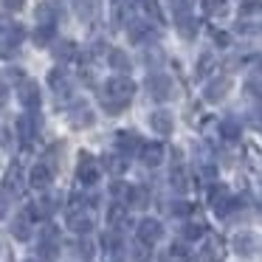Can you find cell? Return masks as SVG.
<instances>
[{
    "mask_svg": "<svg viewBox=\"0 0 262 262\" xmlns=\"http://www.w3.org/2000/svg\"><path fill=\"white\" fill-rule=\"evenodd\" d=\"M133 93H136V82L127 79V76H113V79H107L102 85V91H99V102H102L104 113L119 116L121 110L130 104Z\"/></svg>",
    "mask_w": 262,
    "mask_h": 262,
    "instance_id": "1",
    "label": "cell"
},
{
    "mask_svg": "<svg viewBox=\"0 0 262 262\" xmlns=\"http://www.w3.org/2000/svg\"><path fill=\"white\" fill-rule=\"evenodd\" d=\"M147 93L155 102H169L175 96V82L166 74H152V76H147Z\"/></svg>",
    "mask_w": 262,
    "mask_h": 262,
    "instance_id": "2",
    "label": "cell"
},
{
    "mask_svg": "<svg viewBox=\"0 0 262 262\" xmlns=\"http://www.w3.org/2000/svg\"><path fill=\"white\" fill-rule=\"evenodd\" d=\"M26 40V29L20 23H9V20L0 17V54H6L12 51V48H17L20 42Z\"/></svg>",
    "mask_w": 262,
    "mask_h": 262,
    "instance_id": "3",
    "label": "cell"
},
{
    "mask_svg": "<svg viewBox=\"0 0 262 262\" xmlns=\"http://www.w3.org/2000/svg\"><path fill=\"white\" fill-rule=\"evenodd\" d=\"M209 203H211V209H214L220 217H226L228 211L237 206V200L228 194V189L223 186V183H214V186H211V192H209Z\"/></svg>",
    "mask_w": 262,
    "mask_h": 262,
    "instance_id": "4",
    "label": "cell"
},
{
    "mask_svg": "<svg viewBox=\"0 0 262 262\" xmlns=\"http://www.w3.org/2000/svg\"><path fill=\"white\" fill-rule=\"evenodd\" d=\"M127 37H130L136 46H147V42L158 40V31L149 29L147 20H130V23H127Z\"/></svg>",
    "mask_w": 262,
    "mask_h": 262,
    "instance_id": "5",
    "label": "cell"
},
{
    "mask_svg": "<svg viewBox=\"0 0 262 262\" xmlns=\"http://www.w3.org/2000/svg\"><path fill=\"white\" fill-rule=\"evenodd\" d=\"M48 85H51V91L57 93L59 102L74 93V79L68 76V71H65V68H54L51 74H48Z\"/></svg>",
    "mask_w": 262,
    "mask_h": 262,
    "instance_id": "6",
    "label": "cell"
},
{
    "mask_svg": "<svg viewBox=\"0 0 262 262\" xmlns=\"http://www.w3.org/2000/svg\"><path fill=\"white\" fill-rule=\"evenodd\" d=\"M17 99H20V104H23L26 110H37V107H40V102H42L40 85H37L34 79H23V82H20V88H17Z\"/></svg>",
    "mask_w": 262,
    "mask_h": 262,
    "instance_id": "7",
    "label": "cell"
},
{
    "mask_svg": "<svg viewBox=\"0 0 262 262\" xmlns=\"http://www.w3.org/2000/svg\"><path fill=\"white\" fill-rule=\"evenodd\" d=\"M76 178H79L82 186H93V183L99 181V164L93 155L82 152L79 155V164H76Z\"/></svg>",
    "mask_w": 262,
    "mask_h": 262,
    "instance_id": "8",
    "label": "cell"
},
{
    "mask_svg": "<svg viewBox=\"0 0 262 262\" xmlns=\"http://www.w3.org/2000/svg\"><path fill=\"white\" fill-rule=\"evenodd\" d=\"M136 234H138V243L149 248V245H155L161 237H164V226H161L158 220H152V217H144V220L138 223V231Z\"/></svg>",
    "mask_w": 262,
    "mask_h": 262,
    "instance_id": "9",
    "label": "cell"
},
{
    "mask_svg": "<svg viewBox=\"0 0 262 262\" xmlns=\"http://www.w3.org/2000/svg\"><path fill=\"white\" fill-rule=\"evenodd\" d=\"M237 29L243 31V34H262V9H259V6L243 9Z\"/></svg>",
    "mask_w": 262,
    "mask_h": 262,
    "instance_id": "10",
    "label": "cell"
},
{
    "mask_svg": "<svg viewBox=\"0 0 262 262\" xmlns=\"http://www.w3.org/2000/svg\"><path fill=\"white\" fill-rule=\"evenodd\" d=\"M234 251H237L239 256H256L262 251V239L256 237V234H251V231H239L237 237H234Z\"/></svg>",
    "mask_w": 262,
    "mask_h": 262,
    "instance_id": "11",
    "label": "cell"
},
{
    "mask_svg": "<svg viewBox=\"0 0 262 262\" xmlns=\"http://www.w3.org/2000/svg\"><path fill=\"white\" fill-rule=\"evenodd\" d=\"M116 149H119L121 158H133V155L141 149V138L133 130H119L116 133Z\"/></svg>",
    "mask_w": 262,
    "mask_h": 262,
    "instance_id": "12",
    "label": "cell"
},
{
    "mask_svg": "<svg viewBox=\"0 0 262 262\" xmlns=\"http://www.w3.org/2000/svg\"><path fill=\"white\" fill-rule=\"evenodd\" d=\"M68 228H71V231H76L79 237H88V231H93V217H91V211H85L82 206L71 209V214H68Z\"/></svg>",
    "mask_w": 262,
    "mask_h": 262,
    "instance_id": "13",
    "label": "cell"
},
{
    "mask_svg": "<svg viewBox=\"0 0 262 262\" xmlns=\"http://www.w3.org/2000/svg\"><path fill=\"white\" fill-rule=\"evenodd\" d=\"M228 91H231V79H228V76H217V79H211L209 85H206L203 99L209 104H217V102H223V99L228 96Z\"/></svg>",
    "mask_w": 262,
    "mask_h": 262,
    "instance_id": "14",
    "label": "cell"
},
{
    "mask_svg": "<svg viewBox=\"0 0 262 262\" xmlns=\"http://www.w3.org/2000/svg\"><path fill=\"white\" fill-rule=\"evenodd\" d=\"M68 121H71V127H74V130H85V127H91L93 121H96V116H93V110L88 107L85 102H76L74 107H71Z\"/></svg>",
    "mask_w": 262,
    "mask_h": 262,
    "instance_id": "15",
    "label": "cell"
},
{
    "mask_svg": "<svg viewBox=\"0 0 262 262\" xmlns=\"http://www.w3.org/2000/svg\"><path fill=\"white\" fill-rule=\"evenodd\" d=\"M37 133H40V116L37 113H23L17 119V136L23 141H34Z\"/></svg>",
    "mask_w": 262,
    "mask_h": 262,
    "instance_id": "16",
    "label": "cell"
},
{
    "mask_svg": "<svg viewBox=\"0 0 262 262\" xmlns=\"http://www.w3.org/2000/svg\"><path fill=\"white\" fill-rule=\"evenodd\" d=\"M51 181H54V169L48 164H34L31 166V172H29V186H34V189H48L51 186Z\"/></svg>",
    "mask_w": 262,
    "mask_h": 262,
    "instance_id": "17",
    "label": "cell"
},
{
    "mask_svg": "<svg viewBox=\"0 0 262 262\" xmlns=\"http://www.w3.org/2000/svg\"><path fill=\"white\" fill-rule=\"evenodd\" d=\"M149 127H152L158 136H169L172 127H175V116H172V110H155V113L149 116Z\"/></svg>",
    "mask_w": 262,
    "mask_h": 262,
    "instance_id": "18",
    "label": "cell"
},
{
    "mask_svg": "<svg viewBox=\"0 0 262 262\" xmlns=\"http://www.w3.org/2000/svg\"><path fill=\"white\" fill-rule=\"evenodd\" d=\"M59 6L57 3H51V0H46V3H40L37 6V26H51L54 29V23H59Z\"/></svg>",
    "mask_w": 262,
    "mask_h": 262,
    "instance_id": "19",
    "label": "cell"
},
{
    "mask_svg": "<svg viewBox=\"0 0 262 262\" xmlns=\"http://www.w3.org/2000/svg\"><path fill=\"white\" fill-rule=\"evenodd\" d=\"M3 192H9V194H20V192H23V172H20L17 164L9 166L6 183H3Z\"/></svg>",
    "mask_w": 262,
    "mask_h": 262,
    "instance_id": "20",
    "label": "cell"
},
{
    "mask_svg": "<svg viewBox=\"0 0 262 262\" xmlns=\"http://www.w3.org/2000/svg\"><path fill=\"white\" fill-rule=\"evenodd\" d=\"M141 161H144L147 166H158L161 161H164V147H161L158 141L144 144V147H141Z\"/></svg>",
    "mask_w": 262,
    "mask_h": 262,
    "instance_id": "21",
    "label": "cell"
},
{
    "mask_svg": "<svg viewBox=\"0 0 262 262\" xmlns=\"http://www.w3.org/2000/svg\"><path fill=\"white\" fill-rule=\"evenodd\" d=\"M12 234H14V239L26 243V239L31 237V217H29V214L14 217V220H12Z\"/></svg>",
    "mask_w": 262,
    "mask_h": 262,
    "instance_id": "22",
    "label": "cell"
},
{
    "mask_svg": "<svg viewBox=\"0 0 262 262\" xmlns=\"http://www.w3.org/2000/svg\"><path fill=\"white\" fill-rule=\"evenodd\" d=\"M76 14L79 20L91 23V20L99 17V0H76Z\"/></svg>",
    "mask_w": 262,
    "mask_h": 262,
    "instance_id": "23",
    "label": "cell"
},
{
    "mask_svg": "<svg viewBox=\"0 0 262 262\" xmlns=\"http://www.w3.org/2000/svg\"><path fill=\"white\" fill-rule=\"evenodd\" d=\"M51 51H54V57H57V59H62V62H65V59H74L76 54H79V48H76V42H71V40H57L51 46Z\"/></svg>",
    "mask_w": 262,
    "mask_h": 262,
    "instance_id": "24",
    "label": "cell"
},
{
    "mask_svg": "<svg viewBox=\"0 0 262 262\" xmlns=\"http://www.w3.org/2000/svg\"><path fill=\"white\" fill-rule=\"evenodd\" d=\"M223 256H226L223 239H220V237H211L209 243H206V248H203V259H206V262H220Z\"/></svg>",
    "mask_w": 262,
    "mask_h": 262,
    "instance_id": "25",
    "label": "cell"
},
{
    "mask_svg": "<svg viewBox=\"0 0 262 262\" xmlns=\"http://www.w3.org/2000/svg\"><path fill=\"white\" fill-rule=\"evenodd\" d=\"M175 29H178V34H181L183 40H194L200 26H198V20H194V17H189V14H186V17H178Z\"/></svg>",
    "mask_w": 262,
    "mask_h": 262,
    "instance_id": "26",
    "label": "cell"
},
{
    "mask_svg": "<svg viewBox=\"0 0 262 262\" xmlns=\"http://www.w3.org/2000/svg\"><path fill=\"white\" fill-rule=\"evenodd\" d=\"M107 62H110V68H113V71H119V74H127V71L133 68L130 57H127L124 51H119V48H113V51L107 54Z\"/></svg>",
    "mask_w": 262,
    "mask_h": 262,
    "instance_id": "27",
    "label": "cell"
},
{
    "mask_svg": "<svg viewBox=\"0 0 262 262\" xmlns=\"http://www.w3.org/2000/svg\"><path fill=\"white\" fill-rule=\"evenodd\" d=\"M74 254L79 256L82 262H91L93 256H96V245H93V239H88V237H79L74 243Z\"/></svg>",
    "mask_w": 262,
    "mask_h": 262,
    "instance_id": "28",
    "label": "cell"
},
{
    "mask_svg": "<svg viewBox=\"0 0 262 262\" xmlns=\"http://www.w3.org/2000/svg\"><path fill=\"white\" fill-rule=\"evenodd\" d=\"M127 203L136 206V209H144V206L149 203V189L147 186H130V192H127Z\"/></svg>",
    "mask_w": 262,
    "mask_h": 262,
    "instance_id": "29",
    "label": "cell"
},
{
    "mask_svg": "<svg viewBox=\"0 0 262 262\" xmlns=\"http://www.w3.org/2000/svg\"><path fill=\"white\" fill-rule=\"evenodd\" d=\"M107 223H110L113 228L127 226V209H124V203H113V206H110V211H107Z\"/></svg>",
    "mask_w": 262,
    "mask_h": 262,
    "instance_id": "30",
    "label": "cell"
},
{
    "mask_svg": "<svg viewBox=\"0 0 262 262\" xmlns=\"http://www.w3.org/2000/svg\"><path fill=\"white\" fill-rule=\"evenodd\" d=\"M220 133H223V138H226V141H237V138H239V121L231 119V116H228V119H223L220 121Z\"/></svg>",
    "mask_w": 262,
    "mask_h": 262,
    "instance_id": "31",
    "label": "cell"
},
{
    "mask_svg": "<svg viewBox=\"0 0 262 262\" xmlns=\"http://www.w3.org/2000/svg\"><path fill=\"white\" fill-rule=\"evenodd\" d=\"M104 169L110 175H121L127 169V158H121V155H104Z\"/></svg>",
    "mask_w": 262,
    "mask_h": 262,
    "instance_id": "32",
    "label": "cell"
},
{
    "mask_svg": "<svg viewBox=\"0 0 262 262\" xmlns=\"http://www.w3.org/2000/svg\"><path fill=\"white\" fill-rule=\"evenodd\" d=\"M169 186L175 189L178 194L186 192V189H189V178H186V172H183V169H175V172H172V175H169Z\"/></svg>",
    "mask_w": 262,
    "mask_h": 262,
    "instance_id": "33",
    "label": "cell"
},
{
    "mask_svg": "<svg viewBox=\"0 0 262 262\" xmlns=\"http://www.w3.org/2000/svg\"><path fill=\"white\" fill-rule=\"evenodd\" d=\"M166 3H169V9H172L175 17H186V14L192 12V6H194V0H166Z\"/></svg>",
    "mask_w": 262,
    "mask_h": 262,
    "instance_id": "34",
    "label": "cell"
},
{
    "mask_svg": "<svg viewBox=\"0 0 262 262\" xmlns=\"http://www.w3.org/2000/svg\"><path fill=\"white\" fill-rule=\"evenodd\" d=\"M161 262H189L186 248H183V245H172V248L161 256Z\"/></svg>",
    "mask_w": 262,
    "mask_h": 262,
    "instance_id": "35",
    "label": "cell"
},
{
    "mask_svg": "<svg viewBox=\"0 0 262 262\" xmlns=\"http://www.w3.org/2000/svg\"><path fill=\"white\" fill-rule=\"evenodd\" d=\"M51 40H54V29H51V26H37V29H34V42H37V46H51Z\"/></svg>",
    "mask_w": 262,
    "mask_h": 262,
    "instance_id": "36",
    "label": "cell"
},
{
    "mask_svg": "<svg viewBox=\"0 0 262 262\" xmlns=\"http://www.w3.org/2000/svg\"><path fill=\"white\" fill-rule=\"evenodd\" d=\"M203 234H206L203 223H186V226H183V237L186 239H200Z\"/></svg>",
    "mask_w": 262,
    "mask_h": 262,
    "instance_id": "37",
    "label": "cell"
},
{
    "mask_svg": "<svg viewBox=\"0 0 262 262\" xmlns=\"http://www.w3.org/2000/svg\"><path fill=\"white\" fill-rule=\"evenodd\" d=\"M211 65H214V57H211V54H203V57L198 59V71H194V76H198V79H203V76L211 71Z\"/></svg>",
    "mask_w": 262,
    "mask_h": 262,
    "instance_id": "38",
    "label": "cell"
},
{
    "mask_svg": "<svg viewBox=\"0 0 262 262\" xmlns=\"http://www.w3.org/2000/svg\"><path fill=\"white\" fill-rule=\"evenodd\" d=\"M189 211H192V206H189L186 200H172L169 203V214L172 217H186Z\"/></svg>",
    "mask_w": 262,
    "mask_h": 262,
    "instance_id": "39",
    "label": "cell"
},
{
    "mask_svg": "<svg viewBox=\"0 0 262 262\" xmlns=\"http://www.w3.org/2000/svg\"><path fill=\"white\" fill-rule=\"evenodd\" d=\"M133 259H136V262H152V256H149V248H147V245H141V248H136V254H133Z\"/></svg>",
    "mask_w": 262,
    "mask_h": 262,
    "instance_id": "40",
    "label": "cell"
},
{
    "mask_svg": "<svg viewBox=\"0 0 262 262\" xmlns=\"http://www.w3.org/2000/svg\"><path fill=\"white\" fill-rule=\"evenodd\" d=\"M26 6V0H3V9L6 12H20Z\"/></svg>",
    "mask_w": 262,
    "mask_h": 262,
    "instance_id": "41",
    "label": "cell"
},
{
    "mask_svg": "<svg viewBox=\"0 0 262 262\" xmlns=\"http://www.w3.org/2000/svg\"><path fill=\"white\" fill-rule=\"evenodd\" d=\"M209 12H211V14H223V12H226V0H211V3H209Z\"/></svg>",
    "mask_w": 262,
    "mask_h": 262,
    "instance_id": "42",
    "label": "cell"
},
{
    "mask_svg": "<svg viewBox=\"0 0 262 262\" xmlns=\"http://www.w3.org/2000/svg\"><path fill=\"white\" fill-rule=\"evenodd\" d=\"M9 198H12V194H9V192H3V189H0V217H3V214H6V211H9Z\"/></svg>",
    "mask_w": 262,
    "mask_h": 262,
    "instance_id": "43",
    "label": "cell"
},
{
    "mask_svg": "<svg viewBox=\"0 0 262 262\" xmlns=\"http://www.w3.org/2000/svg\"><path fill=\"white\" fill-rule=\"evenodd\" d=\"M6 99H9V88L3 85V82H0V107H3V104H6Z\"/></svg>",
    "mask_w": 262,
    "mask_h": 262,
    "instance_id": "44",
    "label": "cell"
},
{
    "mask_svg": "<svg viewBox=\"0 0 262 262\" xmlns=\"http://www.w3.org/2000/svg\"><path fill=\"white\" fill-rule=\"evenodd\" d=\"M214 42H220V46H228V34H223V31H214Z\"/></svg>",
    "mask_w": 262,
    "mask_h": 262,
    "instance_id": "45",
    "label": "cell"
},
{
    "mask_svg": "<svg viewBox=\"0 0 262 262\" xmlns=\"http://www.w3.org/2000/svg\"><path fill=\"white\" fill-rule=\"evenodd\" d=\"M3 144H9V133L0 127V147H3Z\"/></svg>",
    "mask_w": 262,
    "mask_h": 262,
    "instance_id": "46",
    "label": "cell"
},
{
    "mask_svg": "<svg viewBox=\"0 0 262 262\" xmlns=\"http://www.w3.org/2000/svg\"><path fill=\"white\" fill-rule=\"evenodd\" d=\"M107 262H121V256H107Z\"/></svg>",
    "mask_w": 262,
    "mask_h": 262,
    "instance_id": "47",
    "label": "cell"
},
{
    "mask_svg": "<svg viewBox=\"0 0 262 262\" xmlns=\"http://www.w3.org/2000/svg\"><path fill=\"white\" fill-rule=\"evenodd\" d=\"M29 262H34V259H29Z\"/></svg>",
    "mask_w": 262,
    "mask_h": 262,
    "instance_id": "48",
    "label": "cell"
}]
</instances>
